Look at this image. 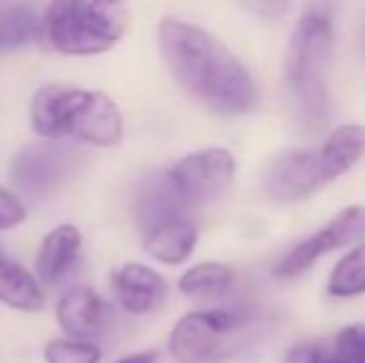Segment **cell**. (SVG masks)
Instances as JSON below:
<instances>
[{"instance_id":"9","label":"cell","mask_w":365,"mask_h":363,"mask_svg":"<svg viewBox=\"0 0 365 363\" xmlns=\"http://www.w3.org/2000/svg\"><path fill=\"white\" fill-rule=\"evenodd\" d=\"M363 237H365V207L341 209L331 222L323 224L318 232L308 234L286 257H281L279 264L274 267V276H279V279H293V276L311 269L323 254L351 247V244H356Z\"/></svg>"},{"instance_id":"16","label":"cell","mask_w":365,"mask_h":363,"mask_svg":"<svg viewBox=\"0 0 365 363\" xmlns=\"http://www.w3.org/2000/svg\"><path fill=\"white\" fill-rule=\"evenodd\" d=\"M234 284V269L221 262H204L192 267L179 279V291L189 299L214 301L224 299Z\"/></svg>"},{"instance_id":"22","label":"cell","mask_w":365,"mask_h":363,"mask_svg":"<svg viewBox=\"0 0 365 363\" xmlns=\"http://www.w3.org/2000/svg\"><path fill=\"white\" fill-rule=\"evenodd\" d=\"M154 361H157V354H154V351H140V354L125 356V359H120L115 363H154Z\"/></svg>"},{"instance_id":"7","label":"cell","mask_w":365,"mask_h":363,"mask_svg":"<svg viewBox=\"0 0 365 363\" xmlns=\"http://www.w3.org/2000/svg\"><path fill=\"white\" fill-rule=\"evenodd\" d=\"M82 160V152L70 142L40 140L15 155L10 177L25 197L45 199L73 180Z\"/></svg>"},{"instance_id":"8","label":"cell","mask_w":365,"mask_h":363,"mask_svg":"<svg viewBox=\"0 0 365 363\" xmlns=\"http://www.w3.org/2000/svg\"><path fill=\"white\" fill-rule=\"evenodd\" d=\"M169 187L187 209L204 207L229 189L236 177V160L224 147H209L174 162L167 172Z\"/></svg>"},{"instance_id":"3","label":"cell","mask_w":365,"mask_h":363,"mask_svg":"<svg viewBox=\"0 0 365 363\" xmlns=\"http://www.w3.org/2000/svg\"><path fill=\"white\" fill-rule=\"evenodd\" d=\"M30 125L43 140L65 137L95 147H117L125 135L122 112L105 92L43 85L30 102Z\"/></svg>"},{"instance_id":"11","label":"cell","mask_w":365,"mask_h":363,"mask_svg":"<svg viewBox=\"0 0 365 363\" xmlns=\"http://www.w3.org/2000/svg\"><path fill=\"white\" fill-rule=\"evenodd\" d=\"M112 294L127 314H152L167 299V281L145 264H125L112 274Z\"/></svg>"},{"instance_id":"19","label":"cell","mask_w":365,"mask_h":363,"mask_svg":"<svg viewBox=\"0 0 365 363\" xmlns=\"http://www.w3.org/2000/svg\"><path fill=\"white\" fill-rule=\"evenodd\" d=\"M336 359L341 363H365V321L338 331Z\"/></svg>"},{"instance_id":"10","label":"cell","mask_w":365,"mask_h":363,"mask_svg":"<svg viewBox=\"0 0 365 363\" xmlns=\"http://www.w3.org/2000/svg\"><path fill=\"white\" fill-rule=\"evenodd\" d=\"M58 324L68 336L77 341L100 339L115 324V309L107 299H102L90 286H75L65 291L63 299L58 301Z\"/></svg>"},{"instance_id":"6","label":"cell","mask_w":365,"mask_h":363,"mask_svg":"<svg viewBox=\"0 0 365 363\" xmlns=\"http://www.w3.org/2000/svg\"><path fill=\"white\" fill-rule=\"evenodd\" d=\"M249 311L212 309L192 311L174 324L169 334V354L177 363H217L236 354L254 329Z\"/></svg>"},{"instance_id":"17","label":"cell","mask_w":365,"mask_h":363,"mask_svg":"<svg viewBox=\"0 0 365 363\" xmlns=\"http://www.w3.org/2000/svg\"><path fill=\"white\" fill-rule=\"evenodd\" d=\"M328 294L333 299H356L365 294V239L336 264L328 279Z\"/></svg>"},{"instance_id":"15","label":"cell","mask_w":365,"mask_h":363,"mask_svg":"<svg viewBox=\"0 0 365 363\" xmlns=\"http://www.w3.org/2000/svg\"><path fill=\"white\" fill-rule=\"evenodd\" d=\"M40 40V15L33 5H0V55Z\"/></svg>"},{"instance_id":"12","label":"cell","mask_w":365,"mask_h":363,"mask_svg":"<svg viewBox=\"0 0 365 363\" xmlns=\"http://www.w3.org/2000/svg\"><path fill=\"white\" fill-rule=\"evenodd\" d=\"M82 252V234L73 224H60L45 234L35 259V279L38 284L55 286L75 269Z\"/></svg>"},{"instance_id":"4","label":"cell","mask_w":365,"mask_h":363,"mask_svg":"<svg viewBox=\"0 0 365 363\" xmlns=\"http://www.w3.org/2000/svg\"><path fill=\"white\" fill-rule=\"evenodd\" d=\"M365 155V127L341 125L316 147L276 157L264 172V192L274 202H303L321 187L351 172Z\"/></svg>"},{"instance_id":"5","label":"cell","mask_w":365,"mask_h":363,"mask_svg":"<svg viewBox=\"0 0 365 363\" xmlns=\"http://www.w3.org/2000/svg\"><path fill=\"white\" fill-rule=\"evenodd\" d=\"M125 10L112 3L58 0L40 18V40L63 55H102L120 43Z\"/></svg>"},{"instance_id":"1","label":"cell","mask_w":365,"mask_h":363,"mask_svg":"<svg viewBox=\"0 0 365 363\" xmlns=\"http://www.w3.org/2000/svg\"><path fill=\"white\" fill-rule=\"evenodd\" d=\"M159 48L172 78L217 115H246L259 92L249 68L209 30L179 18L159 23Z\"/></svg>"},{"instance_id":"2","label":"cell","mask_w":365,"mask_h":363,"mask_svg":"<svg viewBox=\"0 0 365 363\" xmlns=\"http://www.w3.org/2000/svg\"><path fill=\"white\" fill-rule=\"evenodd\" d=\"M333 35V8L323 3L306 5L291 33L284 60V88L296 125L303 132H318L331 115L326 70Z\"/></svg>"},{"instance_id":"13","label":"cell","mask_w":365,"mask_h":363,"mask_svg":"<svg viewBox=\"0 0 365 363\" xmlns=\"http://www.w3.org/2000/svg\"><path fill=\"white\" fill-rule=\"evenodd\" d=\"M197 242H199V229L189 217L172 219V222H164L142 234L145 252L152 259H157V262L169 264V267H177V264L187 262L194 254V249H197Z\"/></svg>"},{"instance_id":"20","label":"cell","mask_w":365,"mask_h":363,"mask_svg":"<svg viewBox=\"0 0 365 363\" xmlns=\"http://www.w3.org/2000/svg\"><path fill=\"white\" fill-rule=\"evenodd\" d=\"M25 217H28V209H25L23 199L0 184V232H8V229L23 224Z\"/></svg>"},{"instance_id":"21","label":"cell","mask_w":365,"mask_h":363,"mask_svg":"<svg viewBox=\"0 0 365 363\" xmlns=\"http://www.w3.org/2000/svg\"><path fill=\"white\" fill-rule=\"evenodd\" d=\"M286 363H341L336 356H326L318 346L298 344L286 354Z\"/></svg>"},{"instance_id":"14","label":"cell","mask_w":365,"mask_h":363,"mask_svg":"<svg viewBox=\"0 0 365 363\" xmlns=\"http://www.w3.org/2000/svg\"><path fill=\"white\" fill-rule=\"evenodd\" d=\"M0 304L18 311H40L45 306L38 279L5 254H0Z\"/></svg>"},{"instance_id":"18","label":"cell","mask_w":365,"mask_h":363,"mask_svg":"<svg viewBox=\"0 0 365 363\" xmlns=\"http://www.w3.org/2000/svg\"><path fill=\"white\" fill-rule=\"evenodd\" d=\"M100 346L87 341H50L45 346V363H100Z\"/></svg>"}]
</instances>
